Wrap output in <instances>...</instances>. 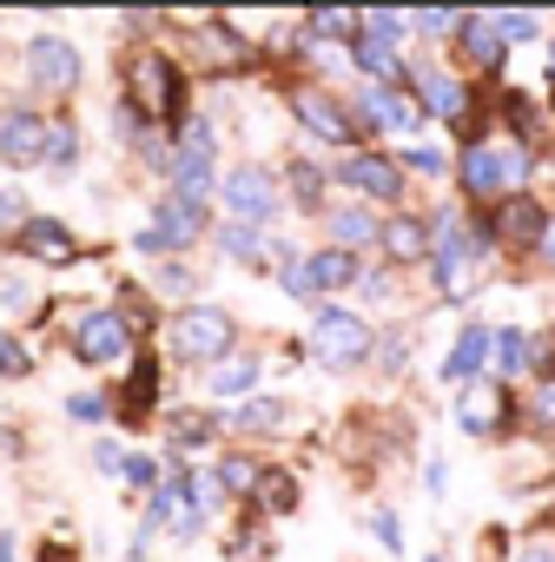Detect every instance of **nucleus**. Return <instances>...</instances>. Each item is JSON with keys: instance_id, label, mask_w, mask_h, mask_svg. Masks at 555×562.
<instances>
[{"instance_id": "nucleus-3", "label": "nucleus", "mask_w": 555, "mask_h": 562, "mask_svg": "<svg viewBox=\"0 0 555 562\" xmlns=\"http://www.w3.org/2000/svg\"><path fill=\"white\" fill-rule=\"evenodd\" d=\"M522 179H529V153H496V146L469 139V153H463V192L469 199H509Z\"/></svg>"}, {"instance_id": "nucleus-2", "label": "nucleus", "mask_w": 555, "mask_h": 562, "mask_svg": "<svg viewBox=\"0 0 555 562\" xmlns=\"http://www.w3.org/2000/svg\"><path fill=\"white\" fill-rule=\"evenodd\" d=\"M80 74H87V60H80V47L67 34H34L27 41V80L41 93L67 100V93H80Z\"/></svg>"}, {"instance_id": "nucleus-22", "label": "nucleus", "mask_w": 555, "mask_h": 562, "mask_svg": "<svg viewBox=\"0 0 555 562\" xmlns=\"http://www.w3.org/2000/svg\"><path fill=\"white\" fill-rule=\"evenodd\" d=\"M73 159H80V126H73V120H54V126H47V153H41V166L73 172Z\"/></svg>"}, {"instance_id": "nucleus-49", "label": "nucleus", "mask_w": 555, "mask_h": 562, "mask_svg": "<svg viewBox=\"0 0 555 562\" xmlns=\"http://www.w3.org/2000/svg\"><path fill=\"white\" fill-rule=\"evenodd\" d=\"M522 562H555V549H529V555H522Z\"/></svg>"}, {"instance_id": "nucleus-15", "label": "nucleus", "mask_w": 555, "mask_h": 562, "mask_svg": "<svg viewBox=\"0 0 555 562\" xmlns=\"http://www.w3.org/2000/svg\"><path fill=\"white\" fill-rule=\"evenodd\" d=\"M152 391H159V364L139 351V358H133V378H126V391H120V417H126V424H146V417H152Z\"/></svg>"}, {"instance_id": "nucleus-42", "label": "nucleus", "mask_w": 555, "mask_h": 562, "mask_svg": "<svg viewBox=\"0 0 555 562\" xmlns=\"http://www.w3.org/2000/svg\"><path fill=\"white\" fill-rule=\"evenodd\" d=\"M285 292H292V299H318L312 278H305V265H285Z\"/></svg>"}, {"instance_id": "nucleus-20", "label": "nucleus", "mask_w": 555, "mask_h": 562, "mask_svg": "<svg viewBox=\"0 0 555 562\" xmlns=\"http://www.w3.org/2000/svg\"><path fill=\"white\" fill-rule=\"evenodd\" d=\"M305 278H312V292H338V285H351V278H358V258L351 251H318L312 265H305Z\"/></svg>"}, {"instance_id": "nucleus-39", "label": "nucleus", "mask_w": 555, "mask_h": 562, "mask_svg": "<svg viewBox=\"0 0 555 562\" xmlns=\"http://www.w3.org/2000/svg\"><path fill=\"white\" fill-rule=\"evenodd\" d=\"M166 529H172V536H179V542H192V536H199V529H205V509H192V503H185V509H179V516H172V522H166Z\"/></svg>"}, {"instance_id": "nucleus-41", "label": "nucleus", "mask_w": 555, "mask_h": 562, "mask_svg": "<svg viewBox=\"0 0 555 562\" xmlns=\"http://www.w3.org/2000/svg\"><path fill=\"white\" fill-rule=\"evenodd\" d=\"M371 529H377L390 549H404V522H397V516H384V509H377V516H371Z\"/></svg>"}, {"instance_id": "nucleus-40", "label": "nucleus", "mask_w": 555, "mask_h": 562, "mask_svg": "<svg viewBox=\"0 0 555 562\" xmlns=\"http://www.w3.org/2000/svg\"><path fill=\"white\" fill-rule=\"evenodd\" d=\"M172 437H179V443H205L212 424H205V417H172Z\"/></svg>"}, {"instance_id": "nucleus-51", "label": "nucleus", "mask_w": 555, "mask_h": 562, "mask_svg": "<svg viewBox=\"0 0 555 562\" xmlns=\"http://www.w3.org/2000/svg\"><path fill=\"white\" fill-rule=\"evenodd\" d=\"M430 562H443V555H430Z\"/></svg>"}, {"instance_id": "nucleus-7", "label": "nucleus", "mask_w": 555, "mask_h": 562, "mask_svg": "<svg viewBox=\"0 0 555 562\" xmlns=\"http://www.w3.org/2000/svg\"><path fill=\"white\" fill-rule=\"evenodd\" d=\"M218 192H225L231 225H258V218H271V212H278V192H271V172H264V166H231Z\"/></svg>"}, {"instance_id": "nucleus-21", "label": "nucleus", "mask_w": 555, "mask_h": 562, "mask_svg": "<svg viewBox=\"0 0 555 562\" xmlns=\"http://www.w3.org/2000/svg\"><path fill=\"white\" fill-rule=\"evenodd\" d=\"M251 496H258V509H264V516H285V509L298 503V483H292L285 470H264V476L251 483Z\"/></svg>"}, {"instance_id": "nucleus-6", "label": "nucleus", "mask_w": 555, "mask_h": 562, "mask_svg": "<svg viewBox=\"0 0 555 562\" xmlns=\"http://www.w3.org/2000/svg\"><path fill=\"white\" fill-rule=\"evenodd\" d=\"M292 120L312 133V139H325V146H344V139H358V126H351V113L325 93V87H292Z\"/></svg>"}, {"instance_id": "nucleus-37", "label": "nucleus", "mask_w": 555, "mask_h": 562, "mask_svg": "<svg viewBox=\"0 0 555 562\" xmlns=\"http://www.w3.org/2000/svg\"><path fill=\"white\" fill-rule=\"evenodd\" d=\"M67 417H73V424H100V417H106V397L80 391V397H67Z\"/></svg>"}, {"instance_id": "nucleus-45", "label": "nucleus", "mask_w": 555, "mask_h": 562, "mask_svg": "<svg viewBox=\"0 0 555 562\" xmlns=\"http://www.w3.org/2000/svg\"><path fill=\"white\" fill-rule=\"evenodd\" d=\"M93 463H100V470H106V476H120V463H126V457H120V450H113V443H100V450H93Z\"/></svg>"}, {"instance_id": "nucleus-16", "label": "nucleus", "mask_w": 555, "mask_h": 562, "mask_svg": "<svg viewBox=\"0 0 555 562\" xmlns=\"http://www.w3.org/2000/svg\"><path fill=\"white\" fill-rule=\"evenodd\" d=\"M483 358H489V325H463L456 351L443 358V378H450V384H469V378L483 371Z\"/></svg>"}, {"instance_id": "nucleus-12", "label": "nucleus", "mask_w": 555, "mask_h": 562, "mask_svg": "<svg viewBox=\"0 0 555 562\" xmlns=\"http://www.w3.org/2000/svg\"><path fill=\"white\" fill-rule=\"evenodd\" d=\"M192 238H199V212H192V205H172V199H166V212H159V218H152V225H146V232H139L133 245L159 258V251H179V245H192Z\"/></svg>"}, {"instance_id": "nucleus-50", "label": "nucleus", "mask_w": 555, "mask_h": 562, "mask_svg": "<svg viewBox=\"0 0 555 562\" xmlns=\"http://www.w3.org/2000/svg\"><path fill=\"white\" fill-rule=\"evenodd\" d=\"M548 80H555V47H548Z\"/></svg>"}, {"instance_id": "nucleus-17", "label": "nucleus", "mask_w": 555, "mask_h": 562, "mask_svg": "<svg viewBox=\"0 0 555 562\" xmlns=\"http://www.w3.org/2000/svg\"><path fill=\"white\" fill-rule=\"evenodd\" d=\"M423 113H437V120H463V113H469V87L450 80V74H423Z\"/></svg>"}, {"instance_id": "nucleus-26", "label": "nucleus", "mask_w": 555, "mask_h": 562, "mask_svg": "<svg viewBox=\"0 0 555 562\" xmlns=\"http://www.w3.org/2000/svg\"><path fill=\"white\" fill-rule=\"evenodd\" d=\"M364 113H377L384 126H410L417 120V106L404 93H390V87H364Z\"/></svg>"}, {"instance_id": "nucleus-24", "label": "nucleus", "mask_w": 555, "mask_h": 562, "mask_svg": "<svg viewBox=\"0 0 555 562\" xmlns=\"http://www.w3.org/2000/svg\"><path fill=\"white\" fill-rule=\"evenodd\" d=\"M456 27H463V47H469V60H502V41H496L489 14H456Z\"/></svg>"}, {"instance_id": "nucleus-30", "label": "nucleus", "mask_w": 555, "mask_h": 562, "mask_svg": "<svg viewBox=\"0 0 555 562\" xmlns=\"http://www.w3.org/2000/svg\"><path fill=\"white\" fill-rule=\"evenodd\" d=\"M318 41H358V14H312L305 21Z\"/></svg>"}, {"instance_id": "nucleus-23", "label": "nucleus", "mask_w": 555, "mask_h": 562, "mask_svg": "<svg viewBox=\"0 0 555 562\" xmlns=\"http://www.w3.org/2000/svg\"><path fill=\"white\" fill-rule=\"evenodd\" d=\"M331 238H338V251H351V258H358V245H371V238H377V218H371V212H358V205H351V212H331Z\"/></svg>"}, {"instance_id": "nucleus-4", "label": "nucleus", "mask_w": 555, "mask_h": 562, "mask_svg": "<svg viewBox=\"0 0 555 562\" xmlns=\"http://www.w3.org/2000/svg\"><path fill=\"white\" fill-rule=\"evenodd\" d=\"M225 351H231V318H225L218 305H192V312L172 318V358L212 364V358H225Z\"/></svg>"}, {"instance_id": "nucleus-19", "label": "nucleus", "mask_w": 555, "mask_h": 562, "mask_svg": "<svg viewBox=\"0 0 555 562\" xmlns=\"http://www.w3.org/2000/svg\"><path fill=\"white\" fill-rule=\"evenodd\" d=\"M377 238H384V258H397V265H417V258L430 251V232H423L417 218H390Z\"/></svg>"}, {"instance_id": "nucleus-38", "label": "nucleus", "mask_w": 555, "mask_h": 562, "mask_svg": "<svg viewBox=\"0 0 555 562\" xmlns=\"http://www.w3.org/2000/svg\"><path fill=\"white\" fill-rule=\"evenodd\" d=\"M27 364H34V358H27V345H21V338H0V378H21Z\"/></svg>"}, {"instance_id": "nucleus-36", "label": "nucleus", "mask_w": 555, "mask_h": 562, "mask_svg": "<svg viewBox=\"0 0 555 562\" xmlns=\"http://www.w3.org/2000/svg\"><path fill=\"white\" fill-rule=\"evenodd\" d=\"M34 212H27V192H0V232H21Z\"/></svg>"}, {"instance_id": "nucleus-11", "label": "nucleus", "mask_w": 555, "mask_h": 562, "mask_svg": "<svg viewBox=\"0 0 555 562\" xmlns=\"http://www.w3.org/2000/svg\"><path fill=\"white\" fill-rule=\"evenodd\" d=\"M542 205L529 199V192H509V199H496V225H489V238H502V245H535L542 238Z\"/></svg>"}, {"instance_id": "nucleus-46", "label": "nucleus", "mask_w": 555, "mask_h": 562, "mask_svg": "<svg viewBox=\"0 0 555 562\" xmlns=\"http://www.w3.org/2000/svg\"><path fill=\"white\" fill-rule=\"evenodd\" d=\"M535 245H542V258H548V265H555V218H548V225H542V238H535Z\"/></svg>"}, {"instance_id": "nucleus-31", "label": "nucleus", "mask_w": 555, "mask_h": 562, "mask_svg": "<svg viewBox=\"0 0 555 562\" xmlns=\"http://www.w3.org/2000/svg\"><path fill=\"white\" fill-rule=\"evenodd\" d=\"M199 47H205V54H218V60H231V54H245V41H238L231 27H218V21H212V27L199 34Z\"/></svg>"}, {"instance_id": "nucleus-29", "label": "nucleus", "mask_w": 555, "mask_h": 562, "mask_svg": "<svg viewBox=\"0 0 555 562\" xmlns=\"http://www.w3.org/2000/svg\"><path fill=\"white\" fill-rule=\"evenodd\" d=\"M251 483H258V463H245V457H225V463H218V490H225V496H245Z\"/></svg>"}, {"instance_id": "nucleus-14", "label": "nucleus", "mask_w": 555, "mask_h": 562, "mask_svg": "<svg viewBox=\"0 0 555 562\" xmlns=\"http://www.w3.org/2000/svg\"><path fill=\"white\" fill-rule=\"evenodd\" d=\"M456 424H463L469 437H489L496 424H509V391L496 397L489 384H469V391H463V404H456Z\"/></svg>"}, {"instance_id": "nucleus-25", "label": "nucleus", "mask_w": 555, "mask_h": 562, "mask_svg": "<svg viewBox=\"0 0 555 562\" xmlns=\"http://www.w3.org/2000/svg\"><path fill=\"white\" fill-rule=\"evenodd\" d=\"M489 358H496L502 378H516V371L529 364V338H522L516 325H502V331H489Z\"/></svg>"}, {"instance_id": "nucleus-18", "label": "nucleus", "mask_w": 555, "mask_h": 562, "mask_svg": "<svg viewBox=\"0 0 555 562\" xmlns=\"http://www.w3.org/2000/svg\"><path fill=\"white\" fill-rule=\"evenodd\" d=\"M212 199V166L205 159H172V205H205Z\"/></svg>"}, {"instance_id": "nucleus-10", "label": "nucleus", "mask_w": 555, "mask_h": 562, "mask_svg": "<svg viewBox=\"0 0 555 562\" xmlns=\"http://www.w3.org/2000/svg\"><path fill=\"white\" fill-rule=\"evenodd\" d=\"M14 251H27V258H41V265H73V258H80V245H73V232H67L60 218H27V225L14 232Z\"/></svg>"}, {"instance_id": "nucleus-5", "label": "nucleus", "mask_w": 555, "mask_h": 562, "mask_svg": "<svg viewBox=\"0 0 555 562\" xmlns=\"http://www.w3.org/2000/svg\"><path fill=\"white\" fill-rule=\"evenodd\" d=\"M312 351H318V364L351 371V364L371 358V325L351 318V312H318V325H312Z\"/></svg>"}, {"instance_id": "nucleus-27", "label": "nucleus", "mask_w": 555, "mask_h": 562, "mask_svg": "<svg viewBox=\"0 0 555 562\" xmlns=\"http://www.w3.org/2000/svg\"><path fill=\"white\" fill-rule=\"evenodd\" d=\"M285 417H292V411H285V397H251L245 411H231V424H238V430H278Z\"/></svg>"}, {"instance_id": "nucleus-13", "label": "nucleus", "mask_w": 555, "mask_h": 562, "mask_svg": "<svg viewBox=\"0 0 555 562\" xmlns=\"http://www.w3.org/2000/svg\"><path fill=\"white\" fill-rule=\"evenodd\" d=\"M344 186H358L364 199H397L404 192V172L390 159H377V153H351L344 159Z\"/></svg>"}, {"instance_id": "nucleus-9", "label": "nucleus", "mask_w": 555, "mask_h": 562, "mask_svg": "<svg viewBox=\"0 0 555 562\" xmlns=\"http://www.w3.org/2000/svg\"><path fill=\"white\" fill-rule=\"evenodd\" d=\"M47 153V120L34 106H8L0 113V159L8 166H41Z\"/></svg>"}, {"instance_id": "nucleus-32", "label": "nucleus", "mask_w": 555, "mask_h": 562, "mask_svg": "<svg viewBox=\"0 0 555 562\" xmlns=\"http://www.w3.org/2000/svg\"><path fill=\"white\" fill-rule=\"evenodd\" d=\"M292 186H298V205H325V179H318V166H292Z\"/></svg>"}, {"instance_id": "nucleus-48", "label": "nucleus", "mask_w": 555, "mask_h": 562, "mask_svg": "<svg viewBox=\"0 0 555 562\" xmlns=\"http://www.w3.org/2000/svg\"><path fill=\"white\" fill-rule=\"evenodd\" d=\"M542 417H548V424H555V384H548V397H542Z\"/></svg>"}, {"instance_id": "nucleus-47", "label": "nucleus", "mask_w": 555, "mask_h": 562, "mask_svg": "<svg viewBox=\"0 0 555 562\" xmlns=\"http://www.w3.org/2000/svg\"><path fill=\"white\" fill-rule=\"evenodd\" d=\"M0 562H14V536L8 529H0Z\"/></svg>"}, {"instance_id": "nucleus-35", "label": "nucleus", "mask_w": 555, "mask_h": 562, "mask_svg": "<svg viewBox=\"0 0 555 562\" xmlns=\"http://www.w3.org/2000/svg\"><path fill=\"white\" fill-rule=\"evenodd\" d=\"M120 476H126L133 490H159V463H152V457H126V463H120Z\"/></svg>"}, {"instance_id": "nucleus-28", "label": "nucleus", "mask_w": 555, "mask_h": 562, "mask_svg": "<svg viewBox=\"0 0 555 562\" xmlns=\"http://www.w3.org/2000/svg\"><path fill=\"white\" fill-rule=\"evenodd\" d=\"M258 384V358H231V364H212V391L218 397H238Z\"/></svg>"}, {"instance_id": "nucleus-1", "label": "nucleus", "mask_w": 555, "mask_h": 562, "mask_svg": "<svg viewBox=\"0 0 555 562\" xmlns=\"http://www.w3.org/2000/svg\"><path fill=\"white\" fill-rule=\"evenodd\" d=\"M126 106H133L139 120L179 126V120H185V74H179L166 54H139V60H133V93H126Z\"/></svg>"}, {"instance_id": "nucleus-43", "label": "nucleus", "mask_w": 555, "mask_h": 562, "mask_svg": "<svg viewBox=\"0 0 555 562\" xmlns=\"http://www.w3.org/2000/svg\"><path fill=\"white\" fill-rule=\"evenodd\" d=\"M27 299H34L27 285H0V305H8V312H27Z\"/></svg>"}, {"instance_id": "nucleus-8", "label": "nucleus", "mask_w": 555, "mask_h": 562, "mask_svg": "<svg viewBox=\"0 0 555 562\" xmlns=\"http://www.w3.org/2000/svg\"><path fill=\"white\" fill-rule=\"evenodd\" d=\"M120 351H133V331H126L120 312H87V318L73 325V358H87V364H113Z\"/></svg>"}, {"instance_id": "nucleus-34", "label": "nucleus", "mask_w": 555, "mask_h": 562, "mask_svg": "<svg viewBox=\"0 0 555 562\" xmlns=\"http://www.w3.org/2000/svg\"><path fill=\"white\" fill-rule=\"evenodd\" d=\"M489 27H496V41H535L529 14H489Z\"/></svg>"}, {"instance_id": "nucleus-33", "label": "nucleus", "mask_w": 555, "mask_h": 562, "mask_svg": "<svg viewBox=\"0 0 555 562\" xmlns=\"http://www.w3.org/2000/svg\"><path fill=\"white\" fill-rule=\"evenodd\" d=\"M218 238H225V251H231V258H245V265H251V258H258V245H264L251 225H225Z\"/></svg>"}, {"instance_id": "nucleus-44", "label": "nucleus", "mask_w": 555, "mask_h": 562, "mask_svg": "<svg viewBox=\"0 0 555 562\" xmlns=\"http://www.w3.org/2000/svg\"><path fill=\"white\" fill-rule=\"evenodd\" d=\"M384 364H390V371H404V364H410V345H404V338H390V345H384Z\"/></svg>"}]
</instances>
